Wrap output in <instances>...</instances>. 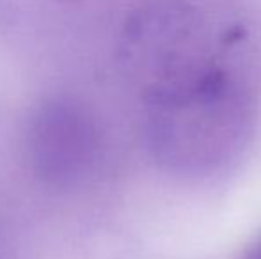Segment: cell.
Returning a JSON list of instances; mask_svg holds the SVG:
<instances>
[{"label":"cell","mask_w":261,"mask_h":259,"mask_svg":"<svg viewBox=\"0 0 261 259\" xmlns=\"http://www.w3.org/2000/svg\"><path fill=\"white\" fill-rule=\"evenodd\" d=\"M153 158L179 176H206L233 162L252 133L254 105L220 69L144 96Z\"/></svg>","instance_id":"obj_1"},{"label":"cell","mask_w":261,"mask_h":259,"mask_svg":"<svg viewBox=\"0 0 261 259\" xmlns=\"http://www.w3.org/2000/svg\"><path fill=\"white\" fill-rule=\"evenodd\" d=\"M25 151L36 180L52 190H75L94 176L103 131L94 110L71 94L43 98L31 112Z\"/></svg>","instance_id":"obj_2"},{"label":"cell","mask_w":261,"mask_h":259,"mask_svg":"<svg viewBox=\"0 0 261 259\" xmlns=\"http://www.w3.org/2000/svg\"><path fill=\"white\" fill-rule=\"evenodd\" d=\"M238 259H261V236H258Z\"/></svg>","instance_id":"obj_3"},{"label":"cell","mask_w":261,"mask_h":259,"mask_svg":"<svg viewBox=\"0 0 261 259\" xmlns=\"http://www.w3.org/2000/svg\"><path fill=\"white\" fill-rule=\"evenodd\" d=\"M61 2H75V0H61Z\"/></svg>","instance_id":"obj_4"}]
</instances>
